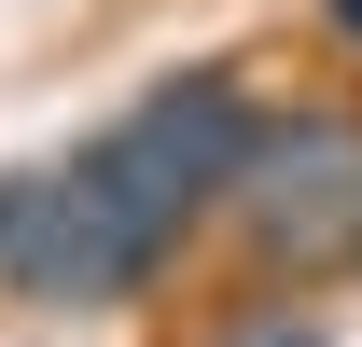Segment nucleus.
I'll return each mask as SVG.
<instances>
[{"instance_id": "f257e3e1", "label": "nucleus", "mask_w": 362, "mask_h": 347, "mask_svg": "<svg viewBox=\"0 0 362 347\" xmlns=\"http://www.w3.org/2000/svg\"><path fill=\"white\" fill-rule=\"evenodd\" d=\"M251 126H265V84H251L237 56H181V70H153L112 126H84L70 153H56L112 305H153L181 264L223 236V195H237Z\"/></svg>"}, {"instance_id": "f03ea898", "label": "nucleus", "mask_w": 362, "mask_h": 347, "mask_svg": "<svg viewBox=\"0 0 362 347\" xmlns=\"http://www.w3.org/2000/svg\"><path fill=\"white\" fill-rule=\"evenodd\" d=\"M223 250L251 292H349L362 278V97H265L237 153Z\"/></svg>"}, {"instance_id": "7ed1b4c3", "label": "nucleus", "mask_w": 362, "mask_h": 347, "mask_svg": "<svg viewBox=\"0 0 362 347\" xmlns=\"http://www.w3.org/2000/svg\"><path fill=\"white\" fill-rule=\"evenodd\" d=\"M0 292L42 305V319H112L98 250H84V209H70L56 167H0Z\"/></svg>"}, {"instance_id": "20e7f679", "label": "nucleus", "mask_w": 362, "mask_h": 347, "mask_svg": "<svg viewBox=\"0 0 362 347\" xmlns=\"http://www.w3.org/2000/svg\"><path fill=\"white\" fill-rule=\"evenodd\" d=\"M209 347H349V334H334V305H320V292H237Z\"/></svg>"}, {"instance_id": "39448f33", "label": "nucleus", "mask_w": 362, "mask_h": 347, "mask_svg": "<svg viewBox=\"0 0 362 347\" xmlns=\"http://www.w3.org/2000/svg\"><path fill=\"white\" fill-rule=\"evenodd\" d=\"M320 28H334V42H349V56H362V0H320Z\"/></svg>"}]
</instances>
